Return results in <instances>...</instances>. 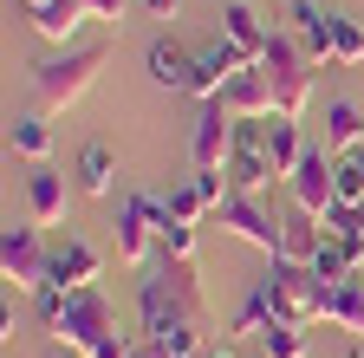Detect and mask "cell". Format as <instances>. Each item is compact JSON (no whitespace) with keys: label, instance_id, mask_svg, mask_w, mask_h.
<instances>
[{"label":"cell","instance_id":"obj_1","mask_svg":"<svg viewBox=\"0 0 364 358\" xmlns=\"http://www.w3.org/2000/svg\"><path fill=\"white\" fill-rule=\"evenodd\" d=\"M136 320H144L136 339L163 345L169 358H202L208 352V326H215V306L202 293V267L156 260L144 274V287H136Z\"/></svg>","mask_w":364,"mask_h":358},{"label":"cell","instance_id":"obj_2","mask_svg":"<svg viewBox=\"0 0 364 358\" xmlns=\"http://www.w3.org/2000/svg\"><path fill=\"white\" fill-rule=\"evenodd\" d=\"M53 339L65 352H78V358H136V332L117 326V306L98 287H85V293L65 300V320H59Z\"/></svg>","mask_w":364,"mask_h":358},{"label":"cell","instance_id":"obj_3","mask_svg":"<svg viewBox=\"0 0 364 358\" xmlns=\"http://www.w3.org/2000/svg\"><path fill=\"white\" fill-rule=\"evenodd\" d=\"M111 65V39H91V46H65L59 59H46V65H33V98H39V111L53 117V111H72L91 85H98V72Z\"/></svg>","mask_w":364,"mask_h":358},{"label":"cell","instance_id":"obj_4","mask_svg":"<svg viewBox=\"0 0 364 358\" xmlns=\"http://www.w3.org/2000/svg\"><path fill=\"white\" fill-rule=\"evenodd\" d=\"M260 72H267V85H273V105H280V117H306V105H312V59H306V46L287 33V26H273V46H267V59H260Z\"/></svg>","mask_w":364,"mask_h":358},{"label":"cell","instance_id":"obj_5","mask_svg":"<svg viewBox=\"0 0 364 358\" xmlns=\"http://www.w3.org/2000/svg\"><path fill=\"white\" fill-rule=\"evenodd\" d=\"M260 287L273 293V312H280V326H299V332H306V326L326 320V287H318L312 267H287V260H273Z\"/></svg>","mask_w":364,"mask_h":358},{"label":"cell","instance_id":"obj_6","mask_svg":"<svg viewBox=\"0 0 364 358\" xmlns=\"http://www.w3.org/2000/svg\"><path fill=\"white\" fill-rule=\"evenodd\" d=\"M0 274H7L14 293H33V300L53 287V248H46V235L33 228V221L0 235Z\"/></svg>","mask_w":364,"mask_h":358},{"label":"cell","instance_id":"obj_7","mask_svg":"<svg viewBox=\"0 0 364 358\" xmlns=\"http://www.w3.org/2000/svg\"><path fill=\"white\" fill-rule=\"evenodd\" d=\"M111 241H117V260L136 267V274H150V267L163 260V248H156V221H150V189H130V196L117 202Z\"/></svg>","mask_w":364,"mask_h":358},{"label":"cell","instance_id":"obj_8","mask_svg":"<svg viewBox=\"0 0 364 358\" xmlns=\"http://www.w3.org/2000/svg\"><path fill=\"white\" fill-rule=\"evenodd\" d=\"M221 228L235 235V241H247V248H260L267 260L280 254V209H267V196H235L228 189V202H221Z\"/></svg>","mask_w":364,"mask_h":358},{"label":"cell","instance_id":"obj_9","mask_svg":"<svg viewBox=\"0 0 364 358\" xmlns=\"http://www.w3.org/2000/svg\"><path fill=\"white\" fill-rule=\"evenodd\" d=\"M287 202H293V209H306V215H326V209L338 202V157H332L326 144H312V150H306V163L287 176Z\"/></svg>","mask_w":364,"mask_h":358},{"label":"cell","instance_id":"obj_10","mask_svg":"<svg viewBox=\"0 0 364 358\" xmlns=\"http://www.w3.org/2000/svg\"><path fill=\"white\" fill-rule=\"evenodd\" d=\"M287 33L306 46L312 65H338V14H326L318 0H287Z\"/></svg>","mask_w":364,"mask_h":358},{"label":"cell","instance_id":"obj_11","mask_svg":"<svg viewBox=\"0 0 364 358\" xmlns=\"http://www.w3.org/2000/svg\"><path fill=\"white\" fill-rule=\"evenodd\" d=\"M235 137H241V117H228L221 105H202V117H196V130H189V163H196V169H228Z\"/></svg>","mask_w":364,"mask_h":358},{"label":"cell","instance_id":"obj_12","mask_svg":"<svg viewBox=\"0 0 364 358\" xmlns=\"http://www.w3.org/2000/svg\"><path fill=\"white\" fill-rule=\"evenodd\" d=\"M247 72V59H241V46H228V39L215 33L208 46H196V85H189V98H202V105H215L221 92H228V78H241Z\"/></svg>","mask_w":364,"mask_h":358},{"label":"cell","instance_id":"obj_13","mask_svg":"<svg viewBox=\"0 0 364 358\" xmlns=\"http://www.w3.org/2000/svg\"><path fill=\"white\" fill-rule=\"evenodd\" d=\"M65 209H72V183L53 163H33V176H26V221L33 228H65Z\"/></svg>","mask_w":364,"mask_h":358},{"label":"cell","instance_id":"obj_14","mask_svg":"<svg viewBox=\"0 0 364 358\" xmlns=\"http://www.w3.org/2000/svg\"><path fill=\"white\" fill-rule=\"evenodd\" d=\"M228 117H241V124H267V117H280V105H273V85L260 65H247L241 78H228V92L215 98Z\"/></svg>","mask_w":364,"mask_h":358},{"label":"cell","instance_id":"obj_15","mask_svg":"<svg viewBox=\"0 0 364 358\" xmlns=\"http://www.w3.org/2000/svg\"><path fill=\"white\" fill-rule=\"evenodd\" d=\"M144 72H150V85H163V92H189L196 85V46H182L176 33H163V39H150Z\"/></svg>","mask_w":364,"mask_h":358},{"label":"cell","instance_id":"obj_16","mask_svg":"<svg viewBox=\"0 0 364 358\" xmlns=\"http://www.w3.org/2000/svg\"><path fill=\"white\" fill-rule=\"evenodd\" d=\"M98 274H105V254L91 248V241H78V235L53 241V287L85 293V287H98Z\"/></svg>","mask_w":364,"mask_h":358},{"label":"cell","instance_id":"obj_17","mask_svg":"<svg viewBox=\"0 0 364 358\" xmlns=\"http://www.w3.org/2000/svg\"><path fill=\"white\" fill-rule=\"evenodd\" d=\"M221 39H228V46H241L247 65H260L267 46H273V26L247 7V0H228V7H221Z\"/></svg>","mask_w":364,"mask_h":358},{"label":"cell","instance_id":"obj_18","mask_svg":"<svg viewBox=\"0 0 364 358\" xmlns=\"http://www.w3.org/2000/svg\"><path fill=\"white\" fill-rule=\"evenodd\" d=\"M318 241H326V228H318V215H306V209H280V254L273 260H287V267H312V254H318Z\"/></svg>","mask_w":364,"mask_h":358},{"label":"cell","instance_id":"obj_19","mask_svg":"<svg viewBox=\"0 0 364 358\" xmlns=\"http://www.w3.org/2000/svg\"><path fill=\"white\" fill-rule=\"evenodd\" d=\"M306 137H299V124L293 117H267V163H273V176H280V189H287V176L306 163Z\"/></svg>","mask_w":364,"mask_h":358},{"label":"cell","instance_id":"obj_20","mask_svg":"<svg viewBox=\"0 0 364 358\" xmlns=\"http://www.w3.org/2000/svg\"><path fill=\"white\" fill-rule=\"evenodd\" d=\"M318 144H326L332 157L364 150V111H358L351 98H332V105H326V137H318Z\"/></svg>","mask_w":364,"mask_h":358},{"label":"cell","instance_id":"obj_21","mask_svg":"<svg viewBox=\"0 0 364 358\" xmlns=\"http://www.w3.org/2000/svg\"><path fill=\"white\" fill-rule=\"evenodd\" d=\"M72 176H78V196H98V202H105V196L117 189V157H111L105 144H85L78 163H72Z\"/></svg>","mask_w":364,"mask_h":358},{"label":"cell","instance_id":"obj_22","mask_svg":"<svg viewBox=\"0 0 364 358\" xmlns=\"http://www.w3.org/2000/svg\"><path fill=\"white\" fill-rule=\"evenodd\" d=\"M85 20H91L85 0H53V7H39V14H33V33H39V39H53V46H72Z\"/></svg>","mask_w":364,"mask_h":358},{"label":"cell","instance_id":"obj_23","mask_svg":"<svg viewBox=\"0 0 364 358\" xmlns=\"http://www.w3.org/2000/svg\"><path fill=\"white\" fill-rule=\"evenodd\" d=\"M273 326H280V312H273V293H267V287H254V293L235 306V320H228V332H235V339H254V345H260Z\"/></svg>","mask_w":364,"mask_h":358},{"label":"cell","instance_id":"obj_24","mask_svg":"<svg viewBox=\"0 0 364 358\" xmlns=\"http://www.w3.org/2000/svg\"><path fill=\"white\" fill-rule=\"evenodd\" d=\"M326 320L345 326V332L364 345V280H338V287H326Z\"/></svg>","mask_w":364,"mask_h":358},{"label":"cell","instance_id":"obj_25","mask_svg":"<svg viewBox=\"0 0 364 358\" xmlns=\"http://www.w3.org/2000/svg\"><path fill=\"white\" fill-rule=\"evenodd\" d=\"M7 144H14V157H26V163H46V157H53V124H46V111H26V117H14Z\"/></svg>","mask_w":364,"mask_h":358},{"label":"cell","instance_id":"obj_26","mask_svg":"<svg viewBox=\"0 0 364 358\" xmlns=\"http://www.w3.org/2000/svg\"><path fill=\"white\" fill-rule=\"evenodd\" d=\"M312 352V339L299 332V326H273L267 339H260V358H306Z\"/></svg>","mask_w":364,"mask_h":358},{"label":"cell","instance_id":"obj_27","mask_svg":"<svg viewBox=\"0 0 364 358\" xmlns=\"http://www.w3.org/2000/svg\"><path fill=\"white\" fill-rule=\"evenodd\" d=\"M338 65L351 72V65H364V26L358 20H345L338 14Z\"/></svg>","mask_w":364,"mask_h":358},{"label":"cell","instance_id":"obj_28","mask_svg":"<svg viewBox=\"0 0 364 358\" xmlns=\"http://www.w3.org/2000/svg\"><path fill=\"white\" fill-rule=\"evenodd\" d=\"M85 7H91V20H111V26L124 20V0H85Z\"/></svg>","mask_w":364,"mask_h":358},{"label":"cell","instance_id":"obj_29","mask_svg":"<svg viewBox=\"0 0 364 358\" xmlns=\"http://www.w3.org/2000/svg\"><path fill=\"white\" fill-rule=\"evenodd\" d=\"M144 14H150V20H176V14H182V0H144Z\"/></svg>","mask_w":364,"mask_h":358},{"label":"cell","instance_id":"obj_30","mask_svg":"<svg viewBox=\"0 0 364 358\" xmlns=\"http://www.w3.org/2000/svg\"><path fill=\"white\" fill-rule=\"evenodd\" d=\"M136 358H169L163 345H150V339H136Z\"/></svg>","mask_w":364,"mask_h":358},{"label":"cell","instance_id":"obj_31","mask_svg":"<svg viewBox=\"0 0 364 358\" xmlns=\"http://www.w3.org/2000/svg\"><path fill=\"white\" fill-rule=\"evenodd\" d=\"M20 7H26V14H39V7H53V0H20Z\"/></svg>","mask_w":364,"mask_h":358},{"label":"cell","instance_id":"obj_32","mask_svg":"<svg viewBox=\"0 0 364 358\" xmlns=\"http://www.w3.org/2000/svg\"><path fill=\"white\" fill-rule=\"evenodd\" d=\"M202 358H235V352H228V345H221V352H215V345H208V352H202Z\"/></svg>","mask_w":364,"mask_h":358},{"label":"cell","instance_id":"obj_33","mask_svg":"<svg viewBox=\"0 0 364 358\" xmlns=\"http://www.w3.org/2000/svg\"><path fill=\"white\" fill-rule=\"evenodd\" d=\"M53 358H78V352H65V345H59V352H53Z\"/></svg>","mask_w":364,"mask_h":358},{"label":"cell","instance_id":"obj_34","mask_svg":"<svg viewBox=\"0 0 364 358\" xmlns=\"http://www.w3.org/2000/svg\"><path fill=\"white\" fill-rule=\"evenodd\" d=\"M358 280H364V254H358Z\"/></svg>","mask_w":364,"mask_h":358},{"label":"cell","instance_id":"obj_35","mask_svg":"<svg viewBox=\"0 0 364 358\" xmlns=\"http://www.w3.org/2000/svg\"><path fill=\"white\" fill-rule=\"evenodd\" d=\"M345 358H364V345H358V352H345Z\"/></svg>","mask_w":364,"mask_h":358}]
</instances>
